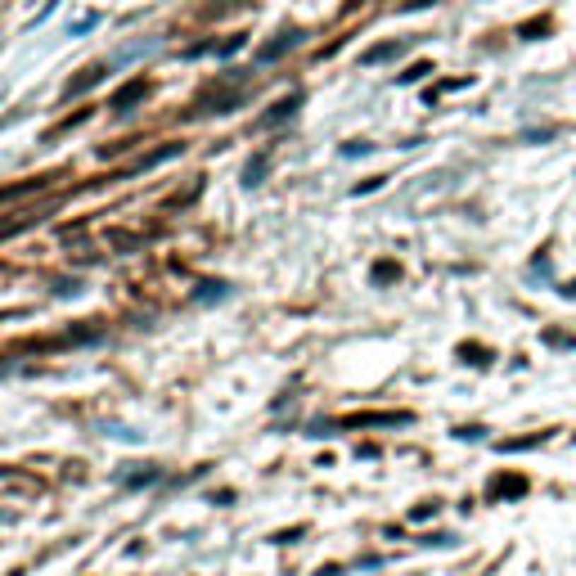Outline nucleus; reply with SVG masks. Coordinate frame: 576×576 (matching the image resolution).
Segmentation results:
<instances>
[{"label": "nucleus", "mask_w": 576, "mask_h": 576, "mask_svg": "<svg viewBox=\"0 0 576 576\" xmlns=\"http://www.w3.org/2000/svg\"><path fill=\"white\" fill-rule=\"evenodd\" d=\"M144 95H149V81L136 77V81H127V86H122V90L113 95V108H117V113H131V104L144 100Z\"/></svg>", "instance_id": "f257e3e1"}, {"label": "nucleus", "mask_w": 576, "mask_h": 576, "mask_svg": "<svg viewBox=\"0 0 576 576\" xmlns=\"http://www.w3.org/2000/svg\"><path fill=\"white\" fill-rule=\"evenodd\" d=\"M302 41V32H279V41H271V45H261V50H257V59H261V64H271V59H279L284 50H293V45Z\"/></svg>", "instance_id": "f03ea898"}, {"label": "nucleus", "mask_w": 576, "mask_h": 576, "mask_svg": "<svg viewBox=\"0 0 576 576\" xmlns=\"http://www.w3.org/2000/svg\"><path fill=\"white\" fill-rule=\"evenodd\" d=\"M293 108H298V100H284V104H275L271 113L261 117V127H275V122H284V117H293Z\"/></svg>", "instance_id": "7ed1b4c3"}, {"label": "nucleus", "mask_w": 576, "mask_h": 576, "mask_svg": "<svg viewBox=\"0 0 576 576\" xmlns=\"http://www.w3.org/2000/svg\"><path fill=\"white\" fill-rule=\"evenodd\" d=\"M527 491V482L522 477H509V482H495V495H522Z\"/></svg>", "instance_id": "20e7f679"}, {"label": "nucleus", "mask_w": 576, "mask_h": 576, "mask_svg": "<svg viewBox=\"0 0 576 576\" xmlns=\"http://www.w3.org/2000/svg\"><path fill=\"white\" fill-rule=\"evenodd\" d=\"M392 54H401V45H378V50L365 54V64H383V59H392Z\"/></svg>", "instance_id": "39448f33"}, {"label": "nucleus", "mask_w": 576, "mask_h": 576, "mask_svg": "<svg viewBox=\"0 0 576 576\" xmlns=\"http://www.w3.org/2000/svg\"><path fill=\"white\" fill-rule=\"evenodd\" d=\"M266 171V158H257V163H248V185H257V176Z\"/></svg>", "instance_id": "423d86ee"}]
</instances>
